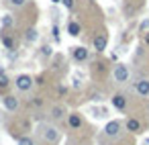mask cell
I'll list each match as a JSON object with an SVG mask.
<instances>
[{
	"mask_svg": "<svg viewBox=\"0 0 149 145\" xmlns=\"http://www.w3.org/2000/svg\"><path fill=\"white\" fill-rule=\"evenodd\" d=\"M143 41H145V45H149V33H145V35H143Z\"/></svg>",
	"mask_w": 149,
	"mask_h": 145,
	"instance_id": "cell-23",
	"label": "cell"
},
{
	"mask_svg": "<svg viewBox=\"0 0 149 145\" xmlns=\"http://www.w3.org/2000/svg\"><path fill=\"white\" fill-rule=\"evenodd\" d=\"M80 31H82V27H80V23H76V21H72V23L68 25V33H70L72 37H78V35H80Z\"/></svg>",
	"mask_w": 149,
	"mask_h": 145,
	"instance_id": "cell-13",
	"label": "cell"
},
{
	"mask_svg": "<svg viewBox=\"0 0 149 145\" xmlns=\"http://www.w3.org/2000/svg\"><path fill=\"white\" fill-rule=\"evenodd\" d=\"M43 139L49 141V143H57L59 141V131L55 127H51V125H45L43 127Z\"/></svg>",
	"mask_w": 149,
	"mask_h": 145,
	"instance_id": "cell-2",
	"label": "cell"
},
{
	"mask_svg": "<svg viewBox=\"0 0 149 145\" xmlns=\"http://www.w3.org/2000/svg\"><path fill=\"white\" fill-rule=\"evenodd\" d=\"M4 106H6V110L15 112V110L19 108V98H17V96H10V94H6V96H4Z\"/></svg>",
	"mask_w": 149,
	"mask_h": 145,
	"instance_id": "cell-6",
	"label": "cell"
},
{
	"mask_svg": "<svg viewBox=\"0 0 149 145\" xmlns=\"http://www.w3.org/2000/svg\"><path fill=\"white\" fill-rule=\"evenodd\" d=\"M19 145H35V141L31 137H21L19 139Z\"/></svg>",
	"mask_w": 149,
	"mask_h": 145,
	"instance_id": "cell-17",
	"label": "cell"
},
{
	"mask_svg": "<svg viewBox=\"0 0 149 145\" xmlns=\"http://www.w3.org/2000/svg\"><path fill=\"white\" fill-rule=\"evenodd\" d=\"M63 114H65V108H63V106L57 104V106L51 108V116H53V119H63Z\"/></svg>",
	"mask_w": 149,
	"mask_h": 145,
	"instance_id": "cell-15",
	"label": "cell"
},
{
	"mask_svg": "<svg viewBox=\"0 0 149 145\" xmlns=\"http://www.w3.org/2000/svg\"><path fill=\"white\" fill-rule=\"evenodd\" d=\"M15 84H17V88H19V90L27 92V90H31V88H33V78H31V76H27V74H23V76H19V78L15 80Z\"/></svg>",
	"mask_w": 149,
	"mask_h": 145,
	"instance_id": "cell-3",
	"label": "cell"
},
{
	"mask_svg": "<svg viewBox=\"0 0 149 145\" xmlns=\"http://www.w3.org/2000/svg\"><path fill=\"white\" fill-rule=\"evenodd\" d=\"M106 43H108L106 33H100V35L94 37V49H96V51H104V49H106Z\"/></svg>",
	"mask_w": 149,
	"mask_h": 145,
	"instance_id": "cell-5",
	"label": "cell"
},
{
	"mask_svg": "<svg viewBox=\"0 0 149 145\" xmlns=\"http://www.w3.org/2000/svg\"><path fill=\"white\" fill-rule=\"evenodd\" d=\"M104 133H106L108 137H118V133H120V123H118V121H110V123L104 127Z\"/></svg>",
	"mask_w": 149,
	"mask_h": 145,
	"instance_id": "cell-4",
	"label": "cell"
},
{
	"mask_svg": "<svg viewBox=\"0 0 149 145\" xmlns=\"http://www.w3.org/2000/svg\"><path fill=\"white\" fill-rule=\"evenodd\" d=\"M2 43L6 45V49H17V41H15L6 31H2Z\"/></svg>",
	"mask_w": 149,
	"mask_h": 145,
	"instance_id": "cell-12",
	"label": "cell"
},
{
	"mask_svg": "<svg viewBox=\"0 0 149 145\" xmlns=\"http://www.w3.org/2000/svg\"><path fill=\"white\" fill-rule=\"evenodd\" d=\"M53 2H61V0H53Z\"/></svg>",
	"mask_w": 149,
	"mask_h": 145,
	"instance_id": "cell-24",
	"label": "cell"
},
{
	"mask_svg": "<svg viewBox=\"0 0 149 145\" xmlns=\"http://www.w3.org/2000/svg\"><path fill=\"white\" fill-rule=\"evenodd\" d=\"M8 2H10L13 6H17V8H21V6H25V4H27V0H8Z\"/></svg>",
	"mask_w": 149,
	"mask_h": 145,
	"instance_id": "cell-18",
	"label": "cell"
},
{
	"mask_svg": "<svg viewBox=\"0 0 149 145\" xmlns=\"http://www.w3.org/2000/svg\"><path fill=\"white\" fill-rule=\"evenodd\" d=\"M25 37H27V41H31V43H35L37 41V29H27V33H25Z\"/></svg>",
	"mask_w": 149,
	"mask_h": 145,
	"instance_id": "cell-16",
	"label": "cell"
},
{
	"mask_svg": "<svg viewBox=\"0 0 149 145\" xmlns=\"http://www.w3.org/2000/svg\"><path fill=\"white\" fill-rule=\"evenodd\" d=\"M43 55H51V47H49V45L43 47Z\"/></svg>",
	"mask_w": 149,
	"mask_h": 145,
	"instance_id": "cell-22",
	"label": "cell"
},
{
	"mask_svg": "<svg viewBox=\"0 0 149 145\" xmlns=\"http://www.w3.org/2000/svg\"><path fill=\"white\" fill-rule=\"evenodd\" d=\"M125 127H127V131H131V133H141V121H139V119H127Z\"/></svg>",
	"mask_w": 149,
	"mask_h": 145,
	"instance_id": "cell-7",
	"label": "cell"
},
{
	"mask_svg": "<svg viewBox=\"0 0 149 145\" xmlns=\"http://www.w3.org/2000/svg\"><path fill=\"white\" fill-rule=\"evenodd\" d=\"M135 90H137L141 96H149V80H139V82H135Z\"/></svg>",
	"mask_w": 149,
	"mask_h": 145,
	"instance_id": "cell-8",
	"label": "cell"
},
{
	"mask_svg": "<svg viewBox=\"0 0 149 145\" xmlns=\"http://www.w3.org/2000/svg\"><path fill=\"white\" fill-rule=\"evenodd\" d=\"M147 145H149V139H147Z\"/></svg>",
	"mask_w": 149,
	"mask_h": 145,
	"instance_id": "cell-25",
	"label": "cell"
},
{
	"mask_svg": "<svg viewBox=\"0 0 149 145\" xmlns=\"http://www.w3.org/2000/svg\"><path fill=\"white\" fill-rule=\"evenodd\" d=\"M29 104H33V106H41V104H43V100L37 96V98H31V100H29Z\"/></svg>",
	"mask_w": 149,
	"mask_h": 145,
	"instance_id": "cell-19",
	"label": "cell"
},
{
	"mask_svg": "<svg viewBox=\"0 0 149 145\" xmlns=\"http://www.w3.org/2000/svg\"><path fill=\"white\" fill-rule=\"evenodd\" d=\"M8 78H6V74H4V70H0V92H6V88H8Z\"/></svg>",
	"mask_w": 149,
	"mask_h": 145,
	"instance_id": "cell-14",
	"label": "cell"
},
{
	"mask_svg": "<svg viewBox=\"0 0 149 145\" xmlns=\"http://www.w3.org/2000/svg\"><path fill=\"white\" fill-rule=\"evenodd\" d=\"M2 25H4V27H10V25H13V17H8V15H6V17L2 19Z\"/></svg>",
	"mask_w": 149,
	"mask_h": 145,
	"instance_id": "cell-20",
	"label": "cell"
},
{
	"mask_svg": "<svg viewBox=\"0 0 149 145\" xmlns=\"http://www.w3.org/2000/svg\"><path fill=\"white\" fill-rule=\"evenodd\" d=\"M68 123H70L72 129H80V127H82V116H80L78 112H72V114L68 116Z\"/></svg>",
	"mask_w": 149,
	"mask_h": 145,
	"instance_id": "cell-11",
	"label": "cell"
},
{
	"mask_svg": "<svg viewBox=\"0 0 149 145\" xmlns=\"http://www.w3.org/2000/svg\"><path fill=\"white\" fill-rule=\"evenodd\" d=\"M112 78H114V82H118V84L127 82V80H129V68H127L125 63H116L114 70H112Z\"/></svg>",
	"mask_w": 149,
	"mask_h": 145,
	"instance_id": "cell-1",
	"label": "cell"
},
{
	"mask_svg": "<svg viewBox=\"0 0 149 145\" xmlns=\"http://www.w3.org/2000/svg\"><path fill=\"white\" fill-rule=\"evenodd\" d=\"M65 8H74V0H61Z\"/></svg>",
	"mask_w": 149,
	"mask_h": 145,
	"instance_id": "cell-21",
	"label": "cell"
},
{
	"mask_svg": "<svg viewBox=\"0 0 149 145\" xmlns=\"http://www.w3.org/2000/svg\"><path fill=\"white\" fill-rule=\"evenodd\" d=\"M72 55H74L76 61H84V59H88V49L86 47H74Z\"/></svg>",
	"mask_w": 149,
	"mask_h": 145,
	"instance_id": "cell-9",
	"label": "cell"
},
{
	"mask_svg": "<svg viewBox=\"0 0 149 145\" xmlns=\"http://www.w3.org/2000/svg\"><path fill=\"white\" fill-rule=\"evenodd\" d=\"M112 106L118 108V110H125V108H127V98H125L123 94H114V96H112Z\"/></svg>",
	"mask_w": 149,
	"mask_h": 145,
	"instance_id": "cell-10",
	"label": "cell"
}]
</instances>
